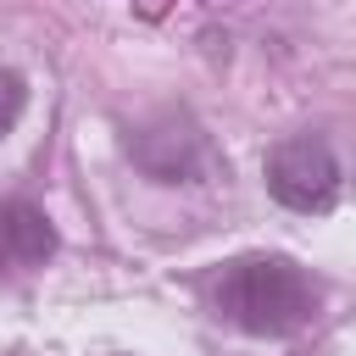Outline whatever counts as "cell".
<instances>
[{"mask_svg": "<svg viewBox=\"0 0 356 356\" xmlns=\"http://www.w3.org/2000/svg\"><path fill=\"white\" fill-rule=\"evenodd\" d=\"M217 312L245 334H295L317 312V289L284 256H245V261L222 267Z\"/></svg>", "mask_w": 356, "mask_h": 356, "instance_id": "obj_1", "label": "cell"}, {"mask_svg": "<svg viewBox=\"0 0 356 356\" xmlns=\"http://www.w3.org/2000/svg\"><path fill=\"white\" fill-rule=\"evenodd\" d=\"M267 189L289 211H328L339 195V161L317 134H295L267 156Z\"/></svg>", "mask_w": 356, "mask_h": 356, "instance_id": "obj_2", "label": "cell"}, {"mask_svg": "<svg viewBox=\"0 0 356 356\" xmlns=\"http://www.w3.org/2000/svg\"><path fill=\"white\" fill-rule=\"evenodd\" d=\"M56 250V228L28 200H0V261L6 267H39Z\"/></svg>", "mask_w": 356, "mask_h": 356, "instance_id": "obj_3", "label": "cell"}, {"mask_svg": "<svg viewBox=\"0 0 356 356\" xmlns=\"http://www.w3.org/2000/svg\"><path fill=\"white\" fill-rule=\"evenodd\" d=\"M17 111H22V78L11 67H0V134L17 122Z\"/></svg>", "mask_w": 356, "mask_h": 356, "instance_id": "obj_4", "label": "cell"}, {"mask_svg": "<svg viewBox=\"0 0 356 356\" xmlns=\"http://www.w3.org/2000/svg\"><path fill=\"white\" fill-rule=\"evenodd\" d=\"M6 356H22V350H6Z\"/></svg>", "mask_w": 356, "mask_h": 356, "instance_id": "obj_5", "label": "cell"}]
</instances>
